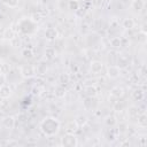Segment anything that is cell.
<instances>
[{
    "instance_id": "cell-1",
    "label": "cell",
    "mask_w": 147,
    "mask_h": 147,
    "mask_svg": "<svg viewBox=\"0 0 147 147\" xmlns=\"http://www.w3.org/2000/svg\"><path fill=\"white\" fill-rule=\"evenodd\" d=\"M39 127H40V131L46 137H54L59 133L61 123L57 118H55L53 116H47L40 122Z\"/></svg>"
},
{
    "instance_id": "cell-2",
    "label": "cell",
    "mask_w": 147,
    "mask_h": 147,
    "mask_svg": "<svg viewBox=\"0 0 147 147\" xmlns=\"http://www.w3.org/2000/svg\"><path fill=\"white\" fill-rule=\"evenodd\" d=\"M37 30V23L32 18L23 17L17 23V31H20L22 34H32Z\"/></svg>"
},
{
    "instance_id": "cell-3",
    "label": "cell",
    "mask_w": 147,
    "mask_h": 147,
    "mask_svg": "<svg viewBox=\"0 0 147 147\" xmlns=\"http://www.w3.org/2000/svg\"><path fill=\"white\" fill-rule=\"evenodd\" d=\"M60 144L62 146H64V147H76L78 145V139L72 133H65L61 138V142Z\"/></svg>"
},
{
    "instance_id": "cell-4",
    "label": "cell",
    "mask_w": 147,
    "mask_h": 147,
    "mask_svg": "<svg viewBox=\"0 0 147 147\" xmlns=\"http://www.w3.org/2000/svg\"><path fill=\"white\" fill-rule=\"evenodd\" d=\"M20 74L23 78H32L37 75V71H36V67L32 65V64H24L20 68Z\"/></svg>"
},
{
    "instance_id": "cell-5",
    "label": "cell",
    "mask_w": 147,
    "mask_h": 147,
    "mask_svg": "<svg viewBox=\"0 0 147 147\" xmlns=\"http://www.w3.org/2000/svg\"><path fill=\"white\" fill-rule=\"evenodd\" d=\"M106 75L108 78L110 79H116L119 77L121 75V68L118 65H109L107 68V71H106Z\"/></svg>"
},
{
    "instance_id": "cell-6",
    "label": "cell",
    "mask_w": 147,
    "mask_h": 147,
    "mask_svg": "<svg viewBox=\"0 0 147 147\" xmlns=\"http://www.w3.org/2000/svg\"><path fill=\"white\" fill-rule=\"evenodd\" d=\"M102 68H103V63H102L101 61H98V60L92 61L91 64H90V70H91V72L94 74V75L100 74V72L102 71Z\"/></svg>"
},
{
    "instance_id": "cell-7",
    "label": "cell",
    "mask_w": 147,
    "mask_h": 147,
    "mask_svg": "<svg viewBox=\"0 0 147 147\" xmlns=\"http://www.w3.org/2000/svg\"><path fill=\"white\" fill-rule=\"evenodd\" d=\"M1 124L5 129L7 130H13L15 127V118L13 116H6L2 118L1 121Z\"/></svg>"
},
{
    "instance_id": "cell-8",
    "label": "cell",
    "mask_w": 147,
    "mask_h": 147,
    "mask_svg": "<svg viewBox=\"0 0 147 147\" xmlns=\"http://www.w3.org/2000/svg\"><path fill=\"white\" fill-rule=\"evenodd\" d=\"M57 37H59V32H57V30L55 28L49 26V28H47L45 30V38L47 40H55Z\"/></svg>"
},
{
    "instance_id": "cell-9",
    "label": "cell",
    "mask_w": 147,
    "mask_h": 147,
    "mask_svg": "<svg viewBox=\"0 0 147 147\" xmlns=\"http://www.w3.org/2000/svg\"><path fill=\"white\" fill-rule=\"evenodd\" d=\"M11 95V87L7 84H3L0 86V98L1 99H8Z\"/></svg>"
},
{
    "instance_id": "cell-10",
    "label": "cell",
    "mask_w": 147,
    "mask_h": 147,
    "mask_svg": "<svg viewBox=\"0 0 147 147\" xmlns=\"http://www.w3.org/2000/svg\"><path fill=\"white\" fill-rule=\"evenodd\" d=\"M123 94H124V88L121 87V86H115V87H113L110 90V96L114 98V99H116V100H118L119 98H122Z\"/></svg>"
},
{
    "instance_id": "cell-11",
    "label": "cell",
    "mask_w": 147,
    "mask_h": 147,
    "mask_svg": "<svg viewBox=\"0 0 147 147\" xmlns=\"http://www.w3.org/2000/svg\"><path fill=\"white\" fill-rule=\"evenodd\" d=\"M78 129H79V125H78V123L76 122V119H75V121H70V122L65 125V133H72V134H75Z\"/></svg>"
},
{
    "instance_id": "cell-12",
    "label": "cell",
    "mask_w": 147,
    "mask_h": 147,
    "mask_svg": "<svg viewBox=\"0 0 147 147\" xmlns=\"http://www.w3.org/2000/svg\"><path fill=\"white\" fill-rule=\"evenodd\" d=\"M134 25H136V22H134L133 18L126 17V18H124L122 21V28H124L125 30H131V29L134 28Z\"/></svg>"
},
{
    "instance_id": "cell-13",
    "label": "cell",
    "mask_w": 147,
    "mask_h": 147,
    "mask_svg": "<svg viewBox=\"0 0 147 147\" xmlns=\"http://www.w3.org/2000/svg\"><path fill=\"white\" fill-rule=\"evenodd\" d=\"M117 122H118V119H117V117L114 116V115H108V116L105 118V124H106L108 127L115 126V125L117 124Z\"/></svg>"
},
{
    "instance_id": "cell-14",
    "label": "cell",
    "mask_w": 147,
    "mask_h": 147,
    "mask_svg": "<svg viewBox=\"0 0 147 147\" xmlns=\"http://www.w3.org/2000/svg\"><path fill=\"white\" fill-rule=\"evenodd\" d=\"M144 6H145V2L142 0H133L132 3H131V8L134 11H138V13L144 9Z\"/></svg>"
},
{
    "instance_id": "cell-15",
    "label": "cell",
    "mask_w": 147,
    "mask_h": 147,
    "mask_svg": "<svg viewBox=\"0 0 147 147\" xmlns=\"http://www.w3.org/2000/svg\"><path fill=\"white\" fill-rule=\"evenodd\" d=\"M85 93H86V95L90 96V98H95V96L98 95V90H96L95 86L90 85V86H86V87H85Z\"/></svg>"
},
{
    "instance_id": "cell-16",
    "label": "cell",
    "mask_w": 147,
    "mask_h": 147,
    "mask_svg": "<svg viewBox=\"0 0 147 147\" xmlns=\"http://www.w3.org/2000/svg\"><path fill=\"white\" fill-rule=\"evenodd\" d=\"M132 98L136 101H141L145 98V92L142 90H140V88H137V90H134L132 92Z\"/></svg>"
},
{
    "instance_id": "cell-17",
    "label": "cell",
    "mask_w": 147,
    "mask_h": 147,
    "mask_svg": "<svg viewBox=\"0 0 147 147\" xmlns=\"http://www.w3.org/2000/svg\"><path fill=\"white\" fill-rule=\"evenodd\" d=\"M110 46L114 47V48H119L123 46V42H122V38L121 37H113L110 39Z\"/></svg>"
},
{
    "instance_id": "cell-18",
    "label": "cell",
    "mask_w": 147,
    "mask_h": 147,
    "mask_svg": "<svg viewBox=\"0 0 147 147\" xmlns=\"http://www.w3.org/2000/svg\"><path fill=\"white\" fill-rule=\"evenodd\" d=\"M59 83L63 86V85H67L68 83H70V75L67 74V72H63V74H60L59 76Z\"/></svg>"
},
{
    "instance_id": "cell-19",
    "label": "cell",
    "mask_w": 147,
    "mask_h": 147,
    "mask_svg": "<svg viewBox=\"0 0 147 147\" xmlns=\"http://www.w3.org/2000/svg\"><path fill=\"white\" fill-rule=\"evenodd\" d=\"M2 37H3L5 39L11 40L13 38H15V31H14L11 28H7V29H5V31H3V33H2Z\"/></svg>"
},
{
    "instance_id": "cell-20",
    "label": "cell",
    "mask_w": 147,
    "mask_h": 147,
    "mask_svg": "<svg viewBox=\"0 0 147 147\" xmlns=\"http://www.w3.org/2000/svg\"><path fill=\"white\" fill-rule=\"evenodd\" d=\"M68 7H69V9L76 11V10L79 8V2H78L77 0H70V1L68 2Z\"/></svg>"
},
{
    "instance_id": "cell-21",
    "label": "cell",
    "mask_w": 147,
    "mask_h": 147,
    "mask_svg": "<svg viewBox=\"0 0 147 147\" xmlns=\"http://www.w3.org/2000/svg\"><path fill=\"white\" fill-rule=\"evenodd\" d=\"M5 1V5L9 8H16L20 3V0H3Z\"/></svg>"
},
{
    "instance_id": "cell-22",
    "label": "cell",
    "mask_w": 147,
    "mask_h": 147,
    "mask_svg": "<svg viewBox=\"0 0 147 147\" xmlns=\"http://www.w3.org/2000/svg\"><path fill=\"white\" fill-rule=\"evenodd\" d=\"M137 40L139 44H145L146 42V32L145 31H140L137 34Z\"/></svg>"
},
{
    "instance_id": "cell-23",
    "label": "cell",
    "mask_w": 147,
    "mask_h": 147,
    "mask_svg": "<svg viewBox=\"0 0 147 147\" xmlns=\"http://www.w3.org/2000/svg\"><path fill=\"white\" fill-rule=\"evenodd\" d=\"M55 55V51L53 48H46L45 51V59L46 60H52Z\"/></svg>"
},
{
    "instance_id": "cell-24",
    "label": "cell",
    "mask_w": 147,
    "mask_h": 147,
    "mask_svg": "<svg viewBox=\"0 0 147 147\" xmlns=\"http://www.w3.org/2000/svg\"><path fill=\"white\" fill-rule=\"evenodd\" d=\"M36 71H37V74H39V75H44V74H46V71H47V67H46V64H42V63L38 64V65L36 67Z\"/></svg>"
},
{
    "instance_id": "cell-25",
    "label": "cell",
    "mask_w": 147,
    "mask_h": 147,
    "mask_svg": "<svg viewBox=\"0 0 147 147\" xmlns=\"http://www.w3.org/2000/svg\"><path fill=\"white\" fill-rule=\"evenodd\" d=\"M9 101H8V99H2L1 101H0V110L1 111H6L8 108H9Z\"/></svg>"
},
{
    "instance_id": "cell-26",
    "label": "cell",
    "mask_w": 147,
    "mask_h": 147,
    "mask_svg": "<svg viewBox=\"0 0 147 147\" xmlns=\"http://www.w3.org/2000/svg\"><path fill=\"white\" fill-rule=\"evenodd\" d=\"M127 63H129V62H127V59H126L125 56H123V55H119V56H118V64H117V65H118L119 68L126 67Z\"/></svg>"
},
{
    "instance_id": "cell-27",
    "label": "cell",
    "mask_w": 147,
    "mask_h": 147,
    "mask_svg": "<svg viewBox=\"0 0 147 147\" xmlns=\"http://www.w3.org/2000/svg\"><path fill=\"white\" fill-rule=\"evenodd\" d=\"M56 92H55V95L57 96V98H62V96H64V94H65V90H64V87L61 85V86H59V87H56V90H55Z\"/></svg>"
},
{
    "instance_id": "cell-28",
    "label": "cell",
    "mask_w": 147,
    "mask_h": 147,
    "mask_svg": "<svg viewBox=\"0 0 147 147\" xmlns=\"http://www.w3.org/2000/svg\"><path fill=\"white\" fill-rule=\"evenodd\" d=\"M9 71H10V65L7 64V63H1V65H0V72L7 75V74H9Z\"/></svg>"
},
{
    "instance_id": "cell-29",
    "label": "cell",
    "mask_w": 147,
    "mask_h": 147,
    "mask_svg": "<svg viewBox=\"0 0 147 147\" xmlns=\"http://www.w3.org/2000/svg\"><path fill=\"white\" fill-rule=\"evenodd\" d=\"M138 124L140 126H146L147 121H146V115L145 114H141V115L138 116Z\"/></svg>"
},
{
    "instance_id": "cell-30",
    "label": "cell",
    "mask_w": 147,
    "mask_h": 147,
    "mask_svg": "<svg viewBox=\"0 0 147 147\" xmlns=\"http://www.w3.org/2000/svg\"><path fill=\"white\" fill-rule=\"evenodd\" d=\"M22 55H23V57L24 59H31L32 56H33V52L31 51V49H23L22 51Z\"/></svg>"
},
{
    "instance_id": "cell-31",
    "label": "cell",
    "mask_w": 147,
    "mask_h": 147,
    "mask_svg": "<svg viewBox=\"0 0 147 147\" xmlns=\"http://www.w3.org/2000/svg\"><path fill=\"white\" fill-rule=\"evenodd\" d=\"M75 13H76V15H77V16H84V15L86 14V8H84V7H80V6H79V8H78Z\"/></svg>"
},
{
    "instance_id": "cell-32",
    "label": "cell",
    "mask_w": 147,
    "mask_h": 147,
    "mask_svg": "<svg viewBox=\"0 0 147 147\" xmlns=\"http://www.w3.org/2000/svg\"><path fill=\"white\" fill-rule=\"evenodd\" d=\"M6 75L5 74H2V72H0V86L1 85H3V84H6Z\"/></svg>"
},
{
    "instance_id": "cell-33",
    "label": "cell",
    "mask_w": 147,
    "mask_h": 147,
    "mask_svg": "<svg viewBox=\"0 0 147 147\" xmlns=\"http://www.w3.org/2000/svg\"><path fill=\"white\" fill-rule=\"evenodd\" d=\"M18 142L17 141H7L6 142V145H17Z\"/></svg>"
},
{
    "instance_id": "cell-34",
    "label": "cell",
    "mask_w": 147,
    "mask_h": 147,
    "mask_svg": "<svg viewBox=\"0 0 147 147\" xmlns=\"http://www.w3.org/2000/svg\"><path fill=\"white\" fill-rule=\"evenodd\" d=\"M1 63H2V62H1V59H0V65H1Z\"/></svg>"
}]
</instances>
